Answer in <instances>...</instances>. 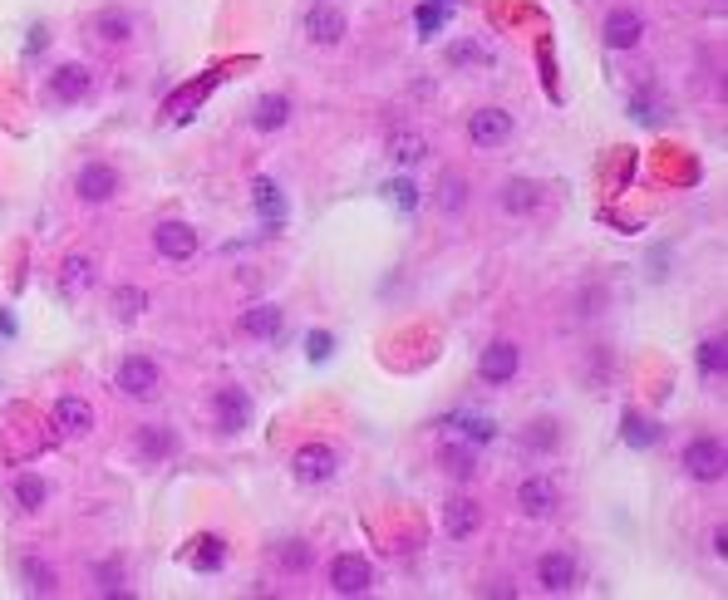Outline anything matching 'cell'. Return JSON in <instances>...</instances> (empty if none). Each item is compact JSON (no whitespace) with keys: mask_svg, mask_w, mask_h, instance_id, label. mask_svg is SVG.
I'll return each instance as SVG.
<instances>
[{"mask_svg":"<svg viewBox=\"0 0 728 600\" xmlns=\"http://www.w3.org/2000/svg\"><path fill=\"white\" fill-rule=\"evenodd\" d=\"M60 286L69 291V296H84L89 286H94V261L89 256H64V266H60Z\"/></svg>","mask_w":728,"mask_h":600,"instance_id":"25","label":"cell"},{"mask_svg":"<svg viewBox=\"0 0 728 600\" xmlns=\"http://www.w3.org/2000/svg\"><path fill=\"white\" fill-rule=\"evenodd\" d=\"M438 5H453V0H438Z\"/></svg>","mask_w":728,"mask_h":600,"instance_id":"41","label":"cell"},{"mask_svg":"<svg viewBox=\"0 0 728 600\" xmlns=\"http://www.w3.org/2000/svg\"><path fill=\"white\" fill-rule=\"evenodd\" d=\"M517 369H522V350H517L512 340H492V345L483 350V360H478L483 384H512Z\"/></svg>","mask_w":728,"mask_h":600,"instance_id":"9","label":"cell"},{"mask_svg":"<svg viewBox=\"0 0 728 600\" xmlns=\"http://www.w3.org/2000/svg\"><path fill=\"white\" fill-rule=\"evenodd\" d=\"M74 192H79V202H89V207H104V202L119 192V168H114V163H99V158H89V163L74 173Z\"/></svg>","mask_w":728,"mask_h":600,"instance_id":"6","label":"cell"},{"mask_svg":"<svg viewBox=\"0 0 728 600\" xmlns=\"http://www.w3.org/2000/svg\"><path fill=\"white\" fill-rule=\"evenodd\" d=\"M438 20H443V5H438V0L419 10V30H424V35H433V30H438Z\"/></svg>","mask_w":728,"mask_h":600,"instance_id":"39","label":"cell"},{"mask_svg":"<svg viewBox=\"0 0 728 600\" xmlns=\"http://www.w3.org/2000/svg\"><path fill=\"white\" fill-rule=\"evenodd\" d=\"M335 468H340V458H335L330 443H301L296 458H291V473H296V482H305V487H325V482L335 478Z\"/></svg>","mask_w":728,"mask_h":600,"instance_id":"3","label":"cell"},{"mask_svg":"<svg viewBox=\"0 0 728 600\" xmlns=\"http://www.w3.org/2000/svg\"><path fill=\"white\" fill-rule=\"evenodd\" d=\"M497 207H502L507 217H532V212L542 207V182L507 178V182H502V192H497Z\"/></svg>","mask_w":728,"mask_h":600,"instance_id":"15","label":"cell"},{"mask_svg":"<svg viewBox=\"0 0 728 600\" xmlns=\"http://www.w3.org/2000/svg\"><path fill=\"white\" fill-rule=\"evenodd\" d=\"M556 482L551 478H522L517 487V507H522V517H532V522H546L551 512H556Z\"/></svg>","mask_w":728,"mask_h":600,"instance_id":"14","label":"cell"},{"mask_svg":"<svg viewBox=\"0 0 728 600\" xmlns=\"http://www.w3.org/2000/svg\"><path fill=\"white\" fill-rule=\"evenodd\" d=\"M143 305H148V296H143L138 286H119V291H114V315H119V320H138Z\"/></svg>","mask_w":728,"mask_h":600,"instance_id":"34","label":"cell"},{"mask_svg":"<svg viewBox=\"0 0 728 600\" xmlns=\"http://www.w3.org/2000/svg\"><path fill=\"white\" fill-rule=\"evenodd\" d=\"M330 350H335V340H330L325 330H315V335L305 340V355H310L315 364H320V360H330Z\"/></svg>","mask_w":728,"mask_h":600,"instance_id":"37","label":"cell"},{"mask_svg":"<svg viewBox=\"0 0 728 600\" xmlns=\"http://www.w3.org/2000/svg\"><path fill=\"white\" fill-rule=\"evenodd\" d=\"M473 60H483L478 45H453V50H448V64H473Z\"/></svg>","mask_w":728,"mask_h":600,"instance_id":"40","label":"cell"},{"mask_svg":"<svg viewBox=\"0 0 728 600\" xmlns=\"http://www.w3.org/2000/svg\"><path fill=\"white\" fill-rule=\"evenodd\" d=\"M212 414H217V428H222V433H242L246 423H251V394L237 389V384L217 389V394H212Z\"/></svg>","mask_w":728,"mask_h":600,"instance_id":"10","label":"cell"},{"mask_svg":"<svg viewBox=\"0 0 728 600\" xmlns=\"http://www.w3.org/2000/svg\"><path fill=\"white\" fill-rule=\"evenodd\" d=\"M20 576H25V591H30V596H55V591H60L55 566L40 561V556H25V561H20Z\"/></svg>","mask_w":728,"mask_h":600,"instance_id":"24","label":"cell"},{"mask_svg":"<svg viewBox=\"0 0 728 600\" xmlns=\"http://www.w3.org/2000/svg\"><path fill=\"white\" fill-rule=\"evenodd\" d=\"M251 202H256V212L266 217V227H281V222H286V192H281L271 178L251 182Z\"/></svg>","mask_w":728,"mask_h":600,"instance_id":"21","label":"cell"},{"mask_svg":"<svg viewBox=\"0 0 728 600\" xmlns=\"http://www.w3.org/2000/svg\"><path fill=\"white\" fill-rule=\"evenodd\" d=\"M276 561H281L286 571H310V561H315V556H310V541H281V546H276Z\"/></svg>","mask_w":728,"mask_h":600,"instance_id":"33","label":"cell"},{"mask_svg":"<svg viewBox=\"0 0 728 600\" xmlns=\"http://www.w3.org/2000/svg\"><path fill=\"white\" fill-rule=\"evenodd\" d=\"M438 207H443V217H458L468 207V182L458 178V173H448V178L438 182Z\"/></svg>","mask_w":728,"mask_h":600,"instance_id":"30","label":"cell"},{"mask_svg":"<svg viewBox=\"0 0 728 600\" xmlns=\"http://www.w3.org/2000/svg\"><path fill=\"white\" fill-rule=\"evenodd\" d=\"M694 364H699V374H704V379H724V369H728L724 335H709V340H699V355H694Z\"/></svg>","mask_w":728,"mask_h":600,"instance_id":"26","label":"cell"},{"mask_svg":"<svg viewBox=\"0 0 728 600\" xmlns=\"http://www.w3.org/2000/svg\"><path fill=\"white\" fill-rule=\"evenodd\" d=\"M512 138V114L507 109H478L468 119V143L473 148H502Z\"/></svg>","mask_w":728,"mask_h":600,"instance_id":"11","label":"cell"},{"mask_svg":"<svg viewBox=\"0 0 728 600\" xmlns=\"http://www.w3.org/2000/svg\"><path fill=\"white\" fill-rule=\"evenodd\" d=\"M483 527V507L473 497H448L443 502V537L448 541H468Z\"/></svg>","mask_w":728,"mask_h":600,"instance_id":"12","label":"cell"},{"mask_svg":"<svg viewBox=\"0 0 728 600\" xmlns=\"http://www.w3.org/2000/svg\"><path fill=\"white\" fill-rule=\"evenodd\" d=\"M384 197H389V202H394L399 212H414V207H419V187H414V182H409V178H394V182H384Z\"/></svg>","mask_w":728,"mask_h":600,"instance_id":"35","label":"cell"},{"mask_svg":"<svg viewBox=\"0 0 728 600\" xmlns=\"http://www.w3.org/2000/svg\"><path fill=\"white\" fill-rule=\"evenodd\" d=\"M291 99L286 94H266V99H256V109H251V128L256 133H281L286 123H291Z\"/></svg>","mask_w":728,"mask_h":600,"instance_id":"17","label":"cell"},{"mask_svg":"<svg viewBox=\"0 0 728 600\" xmlns=\"http://www.w3.org/2000/svg\"><path fill=\"white\" fill-rule=\"evenodd\" d=\"M330 591L335 596H369L374 591V566L364 561L360 551H345L330 561Z\"/></svg>","mask_w":728,"mask_h":600,"instance_id":"2","label":"cell"},{"mask_svg":"<svg viewBox=\"0 0 728 600\" xmlns=\"http://www.w3.org/2000/svg\"><path fill=\"white\" fill-rule=\"evenodd\" d=\"M55 423H60L69 438L89 433V428H94V409H89V399H79V394H60V399H55Z\"/></svg>","mask_w":728,"mask_h":600,"instance_id":"18","label":"cell"},{"mask_svg":"<svg viewBox=\"0 0 728 600\" xmlns=\"http://www.w3.org/2000/svg\"><path fill=\"white\" fill-rule=\"evenodd\" d=\"M222 561H227V551H222V537L197 541V556H192V566H197V571H222Z\"/></svg>","mask_w":728,"mask_h":600,"instance_id":"36","label":"cell"},{"mask_svg":"<svg viewBox=\"0 0 728 600\" xmlns=\"http://www.w3.org/2000/svg\"><path fill=\"white\" fill-rule=\"evenodd\" d=\"M345 30H350V20H345L335 5H310V15H305V35H310V45H340Z\"/></svg>","mask_w":728,"mask_h":600,"instance_id":"16","label":"cell"},{"mask_svg":"<svg viewBox=\"0 0 728 600\" xmlns=\"http://www.w3.org/2000/svg\"><path fill=\"white\" fill-rule=\"evenodd\" d=\"M114 384H119V394H128V399H158L163 369L148 360V355H128L119 364V374H114Z\"/></svg>","mask_w":728,"mask_h":600,"instance_id":"5","label":"cell"},{"mask_svg":"<svg viewBox=\"0 0 728 600\" xmlns=\"http://www.w3.org/2000/svg\"><path fill=\"white\" fill-rule=\"evenodd\" d=\"M601 40H606L610 50H640V40H645V15L640 10H630V5H615L606 15V25H601Z\"/></svg>","mask_w":728,"mask_h":600,"instance_id":"7","label":"cell"},{"mask_svg":"<svg viewBox=\"0 0 728 600\" xmlns=\"http://www.w3.org/2000/svg\"><path fill=\"white\" fill-rule=\"evenodd\" d=\"M281 325H286L281 305H251V310H242V335H251V340H276Z\"/></svg>","mask_w":728,"mask_h":600,"instance_id":"19","label":"cell"},{"mask_svg":"<svg viewBox=\"0 0 728 600\" xmlns=\"http://www.w3.org/2000/svg\"><path fill=\"white\" fill-rule=\"evenodd\" d=\"M45 502H50V487H45L40 473H20V478H15V507H20V512H40Z\"/></svg>","mask_w":728,"mask_h":600,"instance_id":"28","label":"cell"},{"mask_svg":"<svg viewBox=\"0 0 728 600\" xmlns=\"http://www.w3.org/2000/svg\"><path fill=\"white\" fill-rule=\"evenodd\" d=\"M197 246H202V237H197L187 222H178V217H168V222L153 227V251H158L163 261H192Z\"/></svg>","mask_w":728,"mask_h":600,"instance_id":"8","label":"cell"},{"mask_svg":"<svg viewBox=\"0 0 728 600\" xmlns=\"http://www.w3.org/2000/svg\"><path fill=\"white\" fill-rule=\"evenodd\" d=\"M133 448H138V458H143V463H163V458L173 453V433H168L163 423H143V428H138V438H133Z\"/></svg>","mask_w":728,"mask_h":600,"instance_id":"23","label":"cell"},{"mask_svg":"<svg viewBox=\"0 0 728 600\" xmlns=\"http://www.w3.org/2000/svg\"><path fill=\"white\" fill-rule=\"evenodd\" d=\"M625 443L630 448H655L660 443V423L645 414H625Z\"/></svg>","mask_w":728,"mask_h":600,"instance_id":"31","label":"cell"},{"mask_svg":"<svg viewBox=\"0 0 728 600\" xmlns=\"http://www.w3.org/2000/svg\"><path fill=\"white\" fill-rule=\"evenodd\" d=\"M389 158H394L399 168H419L428 158L424 133H394V138H389Z\"/></svg>","mask_w":728,"mask_h":600,"instance_id":"27","label":"cell"},{"mask_svg":"<svg viewBox=\"0 0 728 600\" xmlns=\"http://www.w3.org/2000/svg\"><path fill=\"white\" fill-rule=\"evenodd\" d=\"M522 443H527L532 453H551V448L561 443V423H556V419H537L527 433H522Z\"/></svg>","mask_w":728,"mask_h":600,"instance_id":"32","label":"cell"},{"mask_svg":"<svg viewBox=\"0 0 728 600\" xmlns=\"http://www.w3.org/2000/svg\"><path fill=\"white\" fill-rule=\"evenodd\" d=\"M89 89H94L89 64H60V69L50 74V99H55V104H79V99H89Z\"/></svg>","mask_w":728,"mask_h":600,"instance_id":"13","label":"cell"},{"mask_svg":"<svg viewBox=\"0 0 728 600\" xmlns=\"http://www.w3.org/2000/svg\"><path fill=\"white\" fill-rule=\"evenodd\" d=\"M576 581H581V561L571 551H546L542 561H537V586H542L546 596H571Z\"/></svg>","mask_w":728,"mask_h":600,"instance_id":"4","label":"cell"},{"mask_svg":"<svg viewBox=\"0 0 728 600\" xmlns=\"http://www.w3.org/2000/svg\"><path fill=\"white\" fill-rule=\"evenodd\" d=\"M438 468H443L453 482H473V478H478L473 443H443V448H438Z\"/></svg>","mask_w":728,"mask_h":600,"instance_id":"20","label":"cell"},{"mask_svg":"<svg viewBox=\"0 0 728 600\" xmlns=\"http://www.w3.org/2000/svg\"><path fill=\"white\" fill-rule=\"evenodd\" d=\"M448 423H458L463 428V443H492L497 438V419H487V414H448Z\"/></svg>","mask_w":728,"mask_h":600,"instance_id":"29","label":"cell"},{"mask_svg":"<svg viewBox=\"0 0 728 600\" xmlns=\"http://www.w3.org/2000/svg\"><path fill=\"white\" fill-rule=\"evenodd\" d=\"M94 35H99L104 45H128V40H133V15L119 10V5L99 10V15H94Z\"/></svg>","mask_w":728,"mask_h":600,"instance_id":"22","label":"cell"},{"mask_svg":"<svg viewBox=\"0 0 728 600\" xmlns=\"http://www.w3.org/2000/svg\"><path fill=\"white\" fill-rule=\"evenodd\" d=\"M630 119H635V123H660V114H655V104H650V99H640V94H635V99H630Z\"/></svg>","mask_w":728,"mask_h":600,"instance_id":"38","label":"cell"},{"mask_svg":"<svg viewBox=\"0 0 728 600\" xmlns=\"http://www.w3.org/2000/svg\"><path fill=\"white\" fill-rule=\"evenodd\" d=\"M724 463H728L724 438H714V433L689 438V448H684V473L694 482H719L724 478Z\"/></svg>","mask_w":728,"mask_h":600,"instance_id":"1","label":"cell"}]
</instances>
